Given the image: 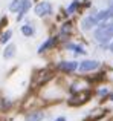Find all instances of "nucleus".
<instances>
[{"label": "nucleus", "instance_id": "nucleus-11", "mask_svg": "<svg viewBox=\"0 0 113 121\" xmlns=\"http://www.w3.org/2000/svg\"><path fill=\"white\" fill-rule=\"evenodd\" d=\"M20 31L24 37H32L34 34H35V29H34L32 25H23V26L20 28Z\"/></svg>", "mask_w": 113, "mask_h": 121}, {"label": "nucleus", "instance_id": "nucleus-15", "mask_svg": "<svg viewBox=\"0 0 113 121\" xmlns=\"http://www.w3.org/2000/svg\"><path fill=\"white\" fill-rule=\"evenodd\" d=\"M78 8H80V0H73V2L69 5V8H67V11H66V12H67V15H72Z\"/></svg>", "mask_w": 113, "mask_h": 121}, {"label": "nucleus", "instance_id": "nucleus-7", "mask_svg": "<svg viewBox=\"0 0 113 121\" xmlns=\"http://www.w3.org/2000/svg\"><path fill=\"white\" fill-rule=\"evenodd\" d=\"M43 118H44V113L41 110H34L24 115V121H43Z\"/></svg>", "mask_w": 113, "mask_h": 121}, {"label": "nucleus", "instance_id": "nucleus-20", "mask_svg": "<svg viewBox=\"0 0 113 121\" xmlns=\"http://www.w3.org/2000/svg\"><path fill=\"white\" fill-rule=\"evenodd\" d=\"M107 100H110V101H113V94H110V95H109V98H107Z\"/></svg>", "mask_w": 113, "mask_h": 121}, {"label": "nucleus", "instance_id": "nucleus-3", "mask_svg": "<svg viewBox=\"0 0 113 121\" xmlns=\"http://www.w3.org/2000/svg\"><path fill=\"white\" fill-rule=\"evenodd\" d=\"M99 65H101V63L96 61V60H84V61L80 63L78 69H80V72H90V71H95V69H98Z\"/></svg>", "mask_w": 113, "mask_h": 121}, {"label": "nucleus", "instance_id": "nucleus-5", "mask_svg": "<svg viewBox=\"0 0 113 121\" xmlns=\"http://www.w3.org/2000/svg\"><path fill=\"white\" fill-rule=\"evenodd\" d=\"M80 66L78 61H60L58 63V69L61 72H66V74H70V72H75Z\"/></svg>", "mask_w": 113, "mask_h": 121}, {"label": "nucleus", "instance_id": "nucleus-17", "mask_svg": "<svg viewBox=\"0 0 113 121\" xmlns=\"http://www.w3.org/2000/svg\"><path fill=\"white\" fill-rule=\"evenodd\" d=\"M107 89H101V91H99V95H105V94H107Z\"/></svg>", "mask_w": 113, "mask_h": 121}, {"label": "nucleus", "instance_id": "nucleus-10", "mask_svg": "<svg viewBox=\"0 0 113 121\" xmlns=\"http://www.w3.org/2000/svg\"><path fill=\"white\" fill-rule=\"evenodd\" d=\"M23 5H24V0H12V2L9 3V11L11 12H18Z\"/></svg>", "mask_w": 113, "mask_h": 121}, {"label": "nucleus", "instance_id": "nucleus-16", "mask_svg": "<svg viewBox=\"0 0 113 121\" xmlns=\"http://www.w3.org/2000/svg\"><path fill=\"white\" fill-rule=\"evenodd\" d=\"M70 26H72L70 23H64V25H63V28H61V35H66V34L70 32Z\"/></svg>", "mask_w": 113, "mask_h": 121}, {"label": "nucleus", "instance_id": "nucleus-6", "mask_svg": "<svg viewBox=\"0 0 113 121\" xmlns=\"http://www.w3.org/2000/svg\"><path fill=\"white\" fill-rule=\"evenodd\" d=\"M90 98V94L89 92H83V94H78V95H75V97H72V100L69 101V104H72V106H78V104H83V103H86L87 100Z\"/></svg>", "mask_w": 113, "mask_h": 121}, {"label": "nucleus", "instance_id": "nucleus-19", "mask_svg": "<svg viewBox=\"0 0 113 121\" xmlns=\"http://www.w3.org/2000/svg\"><path fill=\"white\" fill-rule=\"evenodd\" d=\"M109 49H110V52H113V41H112L110 44H109Z\"/></svg>", "mask_w": 113, "mask_h": 121}, {"label": "nucleus", "instance_id": "nucleus-4", "mask_svg": "<svg viewBox=\"0 0 113 121\" xmlns=\"http://www.w3.org/2000/svg\"><path fill=\"white\" fill-rule=\"evenodd\" d=\"M98 25H99V22H98V18H96V15H95V14L87 15V17H86V18H83V22H81V28H83L84 31H90L92 28L98 26Z\"/></svg>", "mask_w": 113, "mask_h": 121}, {"label": "nucleus", "instance_id": "nucleus-9", "mask_svg": "<svg viewBox=\"0 0 113 121\" xmlns=\"http://www.w3.org/2000/svg\"><path fill=\"white\" fill-rule=\"evenodd\" d=\"M14 55H15V44L14 43L8 44L6 49H5V52H3V58H5V60H11Z\"/></svg>", "mask_w": 113, "mask_h": 121}, {"label": "nucleus", "instance_id": "nucleus-2", "mask_svg": "<svg viewBox=\"0 0 113 121\" xmlns=\"http://www.w3.org/2000/svg\"><path fill=\"white\" fill-rule=\"evenodd\" d=\"M34 12H35V15H38V17H46V15H49L52 12V5L49 2H40L38 5H35Z\"/></svg>", "mask_w": 113, "mask_h": 121}, {"label": "nucleus", "instance_id": "nucleus-13", "mask_svg": "<svg viewBox=\"0 0 113 121\" xmlns=\"http://www.w3.org/2000/svg\"><path fill=\"white\" fill-rule=\"evenodd\" d=\"M29 8H31V2L29 0H24V5L21 6V9L18 11V15H17V20H21V18L26 15V12L29 11Z\"/></svg>", "mask_w": 113, "mask_h": 121}, {"label": "nucleus", "instance_id": "nucleus-14", "mask_svg": "<svg viewBox=\"0 0 113 121\" xmlns=\"http://www.w3.org/2000/svg\"><path fill=\"white\" fill-rule=\"evenodd\" d=\"M11 37H12V31H11V29L5 31V32L0 35V43H2V44H6L9 40H11Z\"/></svg>", "mask_w": 113, "mask_h": 121}, {"label": "nucleus", "instance_id": "nucleus-21", "mask_svg": "<svg viewBox=\"0 0 113 121\" xmlns=\"http://www.w3.org/2000/svg\"><path fill=\"white\" fill-rule=\"evenodd\" d=\"M110 3H112V5H113V0H110Z\"/></svg>", "mask_w": 113, "mask_h": 121}, {"label": "nucleus", "instance_id": "nucleus-8", "mask_svg": "<svg viewBox=\"0 0 113 121\" xmlns=\"http://www.w3.org/2000/svg\"><path fill=\"white\" fill-rule=\"evenodd\" d=\"M56 40H58V39H56V37H51V39H48V40H46V41H44V43H43V44H41V46H40V48H38V52H40V54H43V52H46V51H49V49H52V48H54V46H55V43H56Z\"/></svg>", "mask_w": 113, "mask_h": 121}, {"label": "nucleus", "instance_id": "nucleus-18", "mask_svg": "<svg viewBox=\"0 0 113 121\" xmlns=\"http://www.w3.org/2000/svg\"><path fill=\"white\" fill-rule=\"evenodd\" d=\"M55 121H66V118H64V117H58Z\"/></svg>", "mask_w": 113, "mask_h": 121}, {"label": "nucleus", "instance_id": "nucleus-12", "mask_svg": "<svg viewBox=\"0 0 113 121\" xmlns=\"http://www.w3.org/2000/svg\"><path fill=\"white\" fill-rule=\"evenodd\" d=\"M67 49L73 51L75 54H81V55H84V54L87 52V51L84 49L83 46H80V44H77V43H69V44H67Z\"/></svg>", "mask_w": 113, "mask_h": 121}, {"label": "nucleus", "instance_id": "nucleus-1", "mask_svg": "<svg viewBox=\"0 0 113 121\" xmlns=\"http://www.w3.org/2000/svg\"><path fill=\"white\" fill-rule=\"evenodd\" d=\"M113 39V22H102L95 29V40L101 44L109 43Z\"/></svg>", "mask_w": 113, "mask_h": 121}]
</instances>
